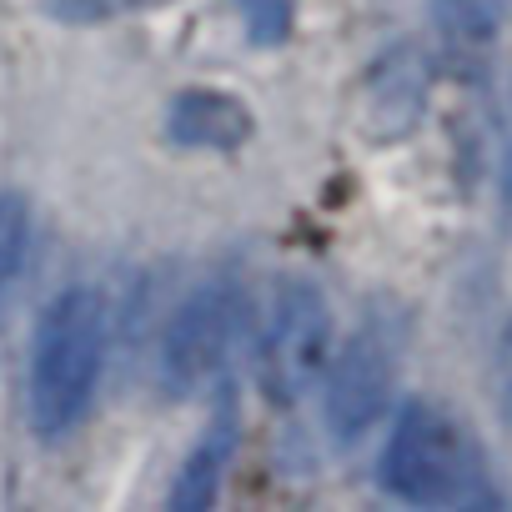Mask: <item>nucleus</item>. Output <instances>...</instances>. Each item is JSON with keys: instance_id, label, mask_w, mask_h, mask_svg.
Listing matches in <instances>:
<instances>
[{"instance_id": "nucleus-10", "label": "nucleus", "mask_w": 512, "mask_h": 512, "mask_svg": "<svg viewBox=\"0 0 512 512\" xmlns=\"http://www.w3.org/2000/svg\"><path fill=\"white\" fill-rule=\"evenodd\" d=\"M151 6H161V0H46V11L56 21H81V26L111 21V16H136V11H151Z\"/></svg>"}, {"instance_id": "nucleus-7", "label": "nucleus", "mask_w": 512, "mask_h": 512, "mask_svg": "<svg viewBox=\"0 0 512 512\" xmlns=\"http://www.w3.org/2000/svg\"><path fill=\"white\" fill-rule=\"evenodd\" d=\"M236 442H241L236 407H231V397H221L211 427L201 432V442L191 447L186 467L176 472V487H171V507H176V512H196V507H211V502H216V487H221V477H226V462H231Z\"/></svg>"}, {"instance_id": "nucleus-6", "label": "nucleus", "mask_w": 512, "mask_h": 512, "mask_svg": "<svg viewBox=\"0 0 512 512\" xmlns=\"http://www.w3.org/2000/svg\"><path fill=\"white\" fill-rule=\"evenodd\" d=\"M166 136L191 151H236L251 136V111L226 91H181L166 106Z\"/></svg>"}, {"instance_id": "nucleus-8", "label": "nucleus", "mask_w": 512, "mask_h": 512, "mask_svg": "<svg viewBox=\"0 0 512 512\" xmlns=\"http://www.w3.org/2000/svg\"><path fill=\"white\" fill-rule=\"evenodd\" d=\"M497 26H502V0H437L442 46L462 71H477L492 56Z\"/></svg>"}, {"instance_id": "nucleus-5", "label": "nucleus", "mask_w": 512, "mask_h": 512, "mask_svg": "<svg viewBox=\"0 0 512 512\" xmlns=\"http://www.w3.org/2000/svg\"><path fill=\"white\" fill-rule=\"evenodd\" d=\"M392 377H397V342L387 327H362L332 377H327V427L337 442H357L392 402Z\"/></svg>"}, {"instance_id": "nucleus-2", "label": "nucleus", "mask_w": 512, "mask_h": 512, "mask_svg": "<svg viewBox=\"0 0 512 512\" xmlns=\"http://www.w3.org/2000/svg\"><path fill=\"white\" fill-rule=\"evenodd\" d=\"M382 487L402 502L417 507H482L497 502L482 472V457L472 452V442L462 437V427L427 407V402H407L387 452H382Z\"/></svg>"}, {"instance_id": "nucleus-3", "label": "nucleus", "mask_w": 512, "mask_h": 512, "mask_svg": "<svg viewBox=\"0 0 512 512\" xmlns=\"http://www.w3.org/2000/svg\"><path fill=\"white\" fill-rule=\"evenodd\" d=\"M327 332H332V317H327L322 292L312 282H287L262 327V347H256V377H262V392L277 407H297L317 387Z\"/></svg>"}, {"instance_id": "nucleus-9", "label": "nucleus", "mask_w": 512, "mask_h": 512, "mask_svg": "<svg viewBox=\"0 0 512 512\" xmlns=\"http://www.w3.org/2000/svg\"><path fill=\"white\" fill-rule=\"evenodd\" d=\"M31 262V206L16 191H0V312Z\"/></svg>"}, {"instance_id": "nucleus-11", "label": "nucleus", "mask_w": 512, "mask_h": 512, "mask_svg": "<svg viewBox=\"0 0 512 512\" xmlns=\"http://www.w3.org/2000/svg\"><path fill=\"white\" fill-rule=\"evenodd\" d=\"M236 6H241V21H246L256 46H277L287 36V26H292L287 0H236Z\"/></svg>"}, {"instance_id": "nucleus-1", "label": "nucleus", "mask_w": 512, "mask_h": 512, "mask_svg": "<svg viewBox=\"0 0 512 512\" xmlns=\"http://www.w3.org/2000/svg\"><path fill=\"white\" fill-rule=\"evenodd\" d=\"M106 367V307L91 287H66L31 347V427L41 437H66L96 397Z\"/></svg>"}, {"instance_id": "nucleus-4", "label": "nucleus", "mask_w": 512, "mask_h": 512, "mask_svg": "<svg viewBox=\"0 0 512 512\" xmlns=\"http://www.w3.org/2000/svg\"><path fill=\"white\" fill-rule=\"evenodd\" d=\"M236 292H241L236 282L211 277L176 307V317L161 337V387H166V397H191L216 377V367L226 362L236 317H241Z\"/></svg>"}]
</instances>
